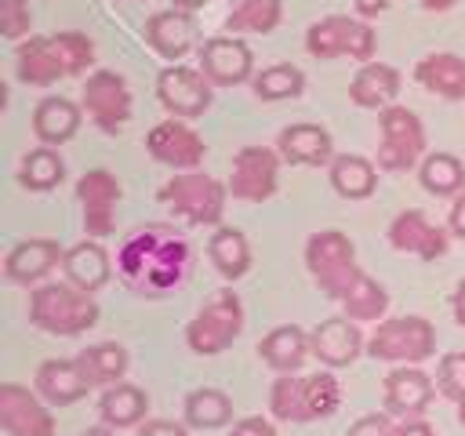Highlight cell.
<instances>
[{
  "label": "cell",
  "instance_id": "1",
  "mask_svg": "<svg viewBox=\"0 0 465 436\" xmlns=\"http://www.w3.org/2000/svg\"><path fill=\"white\" fill-rule=\"evenodd\" d=\"M189 265H193L189 243L167 225L134 229L116 254L120 280L142 298H160L182 287L189 276Z\"/></svg>",
  "mask_w": 465,
  "mask_h": 436
},
{
  "label": "cell",
  "instance_id": "2",
  "mask_svg": "<svg viewBox=\"0 0 465 436\" xmlns=\"http://www.w3.org/2000/svg\"><path fill=\"white\" fill-rule=\"evenodd\" d=\"M94 62V44L84 33L29 36L18 47V80L29 87H47L62 76H76Z\"/></svg>",
  "mask_w": 465,
  "mask_h": 436
},
{
  "label": "cell",
  "instance_id": "3",
  "mask_svg": "<svg viewBox=\"0 0 465 436\" xmlns=\"http://www.w3.org/2000/svg\"><path fill=\"white\" fill-rule=\"evenodd\" d=\"M341 403V385L334 374H305V378H276L269 392V407L280 421H312L334 414Z\"/></svg>",
  "mask_w": 465,
  "mask_h": 436
},
{
  "label": "cell",
  "instance_id": "4",
  "mask_svg": "<svg viewBox=\"0 0 465 436\" xmlns=\"http://www.w3.org/2000/svg\"><path fill=\"white\" fill-rule=\"evenodd\" d=\"M29 320L51 334H80L98 323V305L76 283H40L29 302Z\"/></svg>",
  "mask_w": 465,
  "mask_h": 436
},
{
  "label": "cell",
  "instance_id": "5",
  "mask_svg": "<svg viewBox=\"0 0 465 436\" xmlns=\"http://www.w3.org/2000/svg\"><path fill=\"white\" fill-rule=\"evenodd\" d=\"M305 262H309V272L316 276V283L331 294V298H345L352 291V283L363 276L360 265H356V251L349 243L345 233L338 229H323L316 233L309 243H305Z\"/></svg>",
  "mask_w": 465,
  "mask_h": 436
},
{
  "label": "cell",
  "instance_id": "6",
  "mask_svg": "<svg viewBox=\"0 0 465 436\" xmlns=\"http://www.w3.org/2000/svg\"><path fill=\"white\" fill-rule=\"evenodd\" d=\"M243 331V305L232 291H218L185 327V342L200 356L222 352L236 334Z\"/></svg>",
  "mask_w": 465,
  "mask_h": 436
},
{
  "label": "cell",
  "instance_id": "7",
  "mask_svg": "<svg viewBox=\"0 0 465 436\" xmlns=\"http://www.w3.org/2000/svg\"><path fill=\"white\" fill-rule=\"evenodd\" d=\"M367 352L374 360H392V363H421L436 352V331L421 316H400L378 323V331L367 342Z\"/></svg>",
  "mask_w": 465,
  "mask_h": 436
},
{
  "label": "cell",
  "instance_id": "8",
  "mask_svg": "<svg viewBox=\"0 0 465 436\" xmlns=\"http://www.w3.org/2000/svg\"><path fill=\"white\" fill-rule=\"evenodd\" d=\"M305 47L312 58H338V54H349V58H360L367 62L374 54V29L367 22H356L349 15H331V18H320L309 25V36H305Z\"/></svg>",
  "mask_w": 465,
  "mask_h": 436
},
{
  "label": "cell",
  "instance_id": "9",
  "mask_svg": "<svg viewBox=\"0 0 465 436\" xmlns=\"http://www.w3.org/2000/svg\"><path fill=\"white\" fill-rule=\"evenodd\" d=\"M381 124V145H378V167L385 171H407L418 164V156L425 153V127L421 120L403 109V105H389L378 116Z\"/></svg>",
  "mask_w": 465,
  "mask_h": 436
},
{
  "label": "cell",
  "instance_id": "10",
  "mask_svg": "<svg viewBox=\"0 0 465 436\" xmlns=\"http://www.w3.org/2000/svg\"><path fill=\"white\" fill-rule=\"evenodd\" d=\"M182 218L196 222V225H214L225 211V189L222 182H214L211 174H174L163 193H160Z\"/></svg>",
  "mask_w": 465,
  "mask_h": 436
},
{
  "label": "cell",
  "instance_id": "11",
  "mask_svg": "<svg viewBox=\"0 0 465 436\" xmlns=\"http://www.w3.org/2000/svg\"><path fill=\"white\" fill-rule=\"evenodd\" d=\"M84 109L102 131H120L131 120V91H127L124 76H116L109 69L91 73L84 84Z\"/></svg>",
  "mask_w": 465,
  "mask_h": 436
},
{
  "label": "cell",
  "instance_id": "12",
  "mask_svg": "<svg viewBox=\"0 0 465 436\" xmlns=\"http://www.w3.org/2000/svg\"><path fill=\"white\" fill-rule=\"evenodd\" d=\"M229 189L236 200L262 203L276 193V153L265 145H243L232 160V178Z\"/></svg>",
  "mask_w": 465,
  "mask_h": 436
},
{
  "label": "cell",
  "instance_id": "13",
  "mask_svg": "<svg viewBox=\"0 0 465 436\" xmlns=\"http://www.w3.org/2000/svg\"><path fill=\"white\" fill-rule=\"evenodd\" d=\"M156 94L174 116H200L211 105V80L189 65H167L156 80Z\"/></svg>",
  "mask_w": 465,
  "mask_h": 436
},
{
  "label": "cell",
  "instance_id": "14",
  "mask_svg": "<svg viewBox=\"0 0 465 436\" xmlns=\"http://www.w3.org/2000/svg\"><path fill=\"white\" fill-rule=\"evenodd\" d=\"M0 425L7 436H54L51 411L15 382L0 385Z\"/></svg>",
  "mask_w": 465,
  "mask_h": 436
},
{
  "label": "cell",
  "instance_id": "15",
  "mask_svg": "<svg viewBox=\"0 0 465 436\" xmlns=\"http://www.w3.org/2000/svg\"><path fill=\"white\" fill-rule=\"evenodd\" d=\"M145 149L153 153V160L167 164V167H196L207 153L203 138L185 124V120H160L149 138H145Z\"/></svg>",
  "mask_w": 465,
  "mask_h": 436
},
{
  "label": "cell",
  "instance_id": "16",
  "mask_svg": "<svg viewBox=\"0 0 465 436\" xmlns=\"http://www.w3.org/2000/svg\"><path fill=\"white\" fill-rule=\"evenodd\" d=\"M76 196L84 203V229L91 236H109L113 233V218H116V200H120V185L109 171L94 167L80 178Z\"/></svg>",
  "mask_w": 465,
  "mask_h": 436
},
{
  "label": "cell",
  "instance_id": "17",
  "mask_svg": "<svg viewBox=\"0 0 465 436\" xmlns=\"http://www.w3.org/2000/svg\"><path fill=\"white\" fill-rule=\"evenodd\" d=\"M200 69L207 73L211 84L232 87L251 76V47L236 36H214L200 47Z\"/></svg>",
  "mask_w": 465,
  "mask_h": 436
},
{
  "label": "cell",
  "instance_id": "18",
  "mask_svg": "<svg viewBox=\"0 0 465 436\" xmlns=\"http://www.w3.org/2000/svg\"><path fill=\"white\" fill-rule=\"evenodd\" d=\"M389 240L396 251H407V254H418L425 262L440 258L447 251V236L443 229H436L421 211H403L396 214V222L389 225Z\"/></svg>",
  "mask_w": 465,
  "mask_h": 436
},
{
  "label": "cell",
  "instance_id": "19",
  "mask_svg": "<svg viewBox=\"0 0 465 436\" xmlns=\"http://www.w3.org/2000/svg\"><path fill=\"white\" fill-rule=\"evenodd\" d=\"M309 342H312V352H316L327 367H345V363H352V360L360 356V345H363V338H360V331H356V323H352L349 316H331V320H323V323L309 334Z\"/></svg>",
  "mask_w": 465,
  "mask_h": 436
},
{
  "label": "cell",
  "instance_id": "20",
  "mask_svg": "<svg viewBox=\"0 0 465 436\" xmlns=\"http://www.w3.org/2000/svg\"><path fill=\"white\" fill-rule=\"evenodd\" d=\"M65 258V251L54 240H22L18 247H11V254L4 258V272L15 283H36L40 276H47L58 262Z\"/></svg>",
  "mask_w": 465,
  "mask_h": 436
},
{
  "label": "cell",
  "instance_id": "21",
  "mask_svg": "<svg viewBox=\"0 0 465 436\" xmlns=\"http://www.w3.org/2000/svg\"><path fill=\"white\" fill-rule=\"evenodd\" d=\"M87 389H91V382L84 378L76 360H47L36 367V392L54 407L76 403L80 396H87Z\"/></svg>",
  "mask_w": 465,
  "mask_h": 436
},
{
  "label": "cell",
  "instance_id": "22",
  "mask_svg": "<svg viewBox=\"0 0 465 436\" xmlns=\"http://www.w3.org/2000/svg\"><path fill=\"white\" fill-rule=\"evenodd\" d=\"M432 400V382L418 367H400L385 378V407L392 414H421Z\"/></svg>",
  "mask_w": 465,
  "mask_h": 436
},
{
  "label": "cell",
  "instance_id": "23",
  "mask_svg": "<svg viewBox=\"0 0 465 436\" xmlns=\"http://www.w3.org/2000/svg\"><path fill=\"white\" fill-rule=\"evenodd\" d=\"M145 40L153 44V51H160L163 58H182L193 47V18L182 7L171 11H156L145 22Z\"/></svg>",
  "mask_w": 465,
  "mask_h": 436
},
{
  "label": "cell",
  "instance_id": "24",
  "mask_svg": "<svg viewBox=\"0 0 465 436\" xmlns=\"http://www.w3.org/2000/svg\"><path fill=\"white\" fill-rule=\"evenodd\" d=\"M396 94H400V73L385 62H367L349 84V98L363 109H389Z\"/></svg>",
  "mask_w": 465,
  "mask_h": 436
},
{
  "label": "cell",
  "instance_id": "25",
  "mask_svg": "<svg viewBox=\"0 0 465 436\" xmlns=\"http://www.w3.org/2000/svg\"><path fill=\"white\" fill-rule=\"evenodd\" d=\"M258 352H262V360H265L272 371L291 374V371H298V367H302V360L312 352V342L305 338V331H302V327L283 323V327H272V331L262 338Z\"/></svg>",
  "mask_w": 465,
  "mask_h": 436
},
{
  "label": "cell",
  "instance_id": "26",
  "mask_svg": "<svg viewBox=\"0 0 465 436\" xmlns=\"http://www.w3.org/2000/svg\"><path fill=\"white\" fill-rule=\"evenodd\" d=\"M276 145L287 164H327L331 160V134L320 124H291L280 131Z\"/></svg>",
  "mask_w": 465,
  "mask_h": 436
},
{
  "label": "cell",
  "instance_id": "27",
  "mask_svg": "<svg viewBox=\"0 0 465 436\" xmlns=\"http://www.w3.org/2000/svg\"><path fill=\"white\" fill-rule=\"evenodd\" d=\"M62 269H65L69 283H76L80 291L91 294V291L105 287V280H109V254L102 251V243L84 240V243H76V247L65 251Z\"/></svg>",
  "mask_w": 465,
  "mask_h": 436
},
{
  "label": "cell",
  "instance_id": "28",
  "mask_svg": "<svg viewBox=\"0 0 465 436\" xmlns=\"http://www.w3.org/2000/svg\"><path fill=\"white\" fill-rule=\"evenodd\" d=\"M80 127V109L69 98H44L33 113V131L44 145H62L76 134Z\"/></svg>",
  "mask_w": 465,
  "mask_h": 436
},
{
  "label": "cell",
  "instance_id": "29",
  "mask_svg": "<svg viewBox=\"0 0 465 436\" xmlns=\"http://www.w3.org/2000/svg\"><path fill=\"white\" fill-rule=\"evenodd\" d=\"M418 84L443 94V98H465V58L458 54H429L414 69Z\"/></svg>",
  "mask_w": 465,
  "mask_h": 436
},
{
  "label": "cell",
  "instance_id": "30",
  "mask_svg": "<svg viewBox=\"0 0 465 436\" xmlns=\"http://www.w3.org/2000/svg\"><path fill=\"white\" fill-rule=\"evenodd\" d=\"M374 182H378V174H374V164H371V160L352 156V153L331 160V185H334L338 196H345V200H363V196L374 193Z\"/></svg>",
  "mask_w": 465,
  "mask_h": 436
},
{
  "label": "cell",
  "instance_id": "31",
  "mask_svg": "<svg viewBox=\"0 0 465 436\" xmlns=\"http://www.w3.org/2000/svg\"><path fill=\"white\" fill-rule=\"evenodd\" d=\"M76 367L84 371V378L91 385H113L116 378H124L127 371V349L116 345V342H102V345H91L76 356Z\"/></svg>",
  "mask_w": 465,
  "mask_h": 436
},
{
  "label": "cell",
  "instance_id": "32",
  "mask_svg": "<svg viewBox=\"0 0 465 436\" xmlns=\"http://www.w3.org/2000/svg\"><path fill=\"white\" fill-rule=\"evenodd\" d=\"M145 407H149L145 392H142L138 385H127V382H116V385L102 396V403H98L102 421L113 425V429H127V425L142 421V418H145Z\"/></svg>",
  "mask_w": 465,
  "mask_h": 436
},
{
  "label": "cell",
  "instance_id": "33",
  "mask_svg": "<svg viewBox=\"0 0 465 436\" xmlns=\"http://www.w3.org/2000/svg\"><path fill=\"white\" fill-rule=\"evenodd\" d=\"M207 254H211L214 269L229 280H236L251 269V247H247V236L240 229H218L207 243Z\"/></svg>",
  "mask_w": 465,
  "mask_h": 436
},
{
  "label": "cell",
  "instance_id": "34",
  "mask_svg": "<svg viewBox=\"0 0 465 436\" xmlns=\"http://www.w3.org/2000/svg\"><path fill=\"white\" fill-rule=\"evenodd\" d=\"M185 425L193 429H218L232 418V400L222 389H196L185 396Z\"/></svg>",
  "mask_w": 465,
  "mask_h": 436
},
{
  "label": "cell",
  "instance_id": "35",
  "mask_svg": "<svg viewBox=\"0 0 465 436\" xmlns=\"http://www.w3.org/2000/svg\"><path fill=\"white\" fill-rule=\"evenodd\" d=\"M62 174H65L62 156H58L51 145H40V149H33V153L22 160L18 182H22L25 189H33V193H47V189H54V185L62 182Z\"/></svg>",
  "mask_w": 465,
  "mask_h": 436
},
{
  "label": "cell",
  "instance_id": "36",
  "mask_svg": "<svg viewBox=\"0 0 465 436\" xmlns=\"http://www.w3.org/2000/svg\"><path fill=\"white\" fill-rule=\"evenodd\" d=\"M421 185H425L429 193H436V196L458 193V189L465 185V167H461V160L450 156V153H432V156H425V164H421Z\"/></svg>",
  "mask_w": 465,
  "mask_h": 436
},
{
  "label": "cell",
  "instance_id": "37",
  "mask_svg": "<svg viewBox=\"0 0 465 436\" xmlns=\"http://www.w3.org/2000/svg\"><path fill=\"white\" fill-rule=\"evenodd\" d=\"M341 309L349 320H378L385 309H389V294L378 280H371L367 272L352 283V291L341 298Z\"/></svg>",
  "mask_w": 465,
  "mask_h": 436
},
{
  "label": "cell",
  "instance_id": "38",
  "mask_svg": "<svg viewBox=\"0 0 465 436\" xmlns=\"http://www.w3.org/2000/svg\"><path fill=\"white\" fill-rule=\"evenodd\" d=\"M302 87H305L302 69H298V65H287V62L269 65V69H262V73L254 76V94L265 98V102L294 98V94H302Z\"/></svg>",
  "mask_w": 465,
  "mask_h": 436
},
{
  "label": "cell",
  "instance_id": "39",
  "mask_svg": "<svg viewBox=\"0 0 465 436\" xmlns=\"http://www.w3.org/2000/svg\"><path fill=\"white\" fill-rule=\"evenodd\" d=\"M280 22V0H240V7L229 15L232 33H272Z\"/></svg>",
  "mask_w": 465,
  "mask_h": 436
},
{
  "label": "cell",
  "instance_id": "40",
  "mask_svg": "<svg viewBox=\"0 0 465 436\" xmlns=\"http://www.w3.org/2000/svg\"><path fill=\"white\" fill-rule=\"evenodd\" d=\"M440 392L447 400H461L465 396V352H447L440 360Z\"/></svg>",
  "mask_w": 465,
  "mask_h": 436
},
{
  "label": "cell",
  "instance_id": "41",
  "mask_svg": "<svg viewBox=\"0 0 465 436\" xmlns=\"http://www.w3.org/2000/svg\"><path fill=\"white\" fill-rule=\"evenodd\" d=\"M0 33L7 40H18L22 33H29V7H25V0H0Z\"/></svg>",
  "mask_w": 465,
  "mask_h": 436
},
{
  "label": "cell",
  "instance_id": "42",
  "mask_svg": "<svg viewBox=\"0 0 465 436\" xmlns=\"http://www.w3.org/2000/svg\"><path fill=\"white\" fill-rule=\"evenodd\" d=\"M349 436H396V432H392V421L385 414H363L360 421H352Z\"/></svg>",
  "mask_w": 465,
  "mask_h": 436
},
{
  "label": "cell",
  "instance_id": "43",
  "mask_svg": "<svg viewBox=\"0 0 465 436\" xmlns=\"http://www.w3.org/2000/svg\"><path fill=\"white\" fill-rule=\"evenodd\" d=\"M138 436H185V429L178 421H167V418H156V421H145L138 429Z\"/></svg>",
  "mask_w": 465,
  "mask_h": 436
},
{
  "label": "cell",
  "instance_id": "44",
  "mask_svg": "<svg viewBox=\"0 0 465 436\" xmlns=\"http://www.w3.org/2000/svg\"><path fill=\"white\" fill-rule=\"evenodd\" d=\"M232 436H276L265 418H243L232 425Z\"/></svg>",
  "mask_w": 465,
  "mask_h": 436
},
{
  "label": "cell",
  "instance_id": "45",
  "mask_svg": "<svg viewBox=\"0 0 465 436\" xmlns=\"http://www.w3.org/2000/svg\"><path fill=\"white\" fill-rule=\"evenodd\" d=\"M447 222H450V233H458V236L465 240V196H458V200H454V207H450V218H447Z\"/></svg>",
  "mask_w": 465,
  "mask_h": 436
},
{
  "label": "cell",
  "instance_id": "46",
  "mask_svg": "<svg viewBox=\"0 0 465 436\" xmlns=\"http://www.w3.org/2000/svg\"><path fill=\"white\" fill-rule=\"evenodd\" d=\"M396 436H436V429L425 425V421H407V425L396 429Z\"/></svg>",
  "mask_w": 465,
  "mask_h": 436
},
{
  "label": "cell",
  "instance_id": "47",
  "mask_svg": "<svg viewBox=\"0 0 465 436\" xmlns=\"http://www.w3.org/2000/svg\"><path fill=\"white\" fill-rule=\"evenodd\" d=\"M385 7H389V0H356V11L367 15V18H371V15H381Z\"/></svg>",
  "mask_w": 465,
  "mask_h": 436
},
{
  "label": "cell",
  "instance_id": "48",
  "mask_svg": "<svg viewBox=\"0 0 465 436\" xmlns=\"http://www.w3.org/2000/svg\"><path fill=\"white\" fill-rule=\"evenodd\" d=\"M450 305H454V316H458V323L465 327V280L458 283V291H454V302H450Z\"/></svg>",
  "mask_w": 465,
  "mask_h": 436
},
{
  "label": "cell",
  "instance_id": "49",
  "mask_svg": "<svg viewBox=\"0 0 465 436\" xmlns=\"http://www.w3.org/2000/svg\"><path fill=\"white\" fill-rule=\"evenodd\" d=\"M421 4H425L429 11H447V7L454 4V0H421Z\"/></svg>",
  "mask_w": 465,
  "mask_h": 436
},
{
  "label": "cell",
  "instance_id": "50",
  "mask_svg": "<svg viewBox=\"0 0 465 436\" xmlns=\"http://www.w3.org/2000/svg\"><path fill=\"white\" fill-rule=\"evenodd\" d=\"M84 436H113V425H94V429H87Z\"/></svg>",
  "mask_w": 465,
  "mask_h": 436
},
{
  "label": "cell",
  "instance_id": "51",
  "mask_svg": "<svg viewBox=\"0 0 465 436\" xmlns=\"http://www.w3.org/2000/svg\"><path fill=\"white\" fill-rule=\"evenodd\" d=\"M207 0H174V7H182V11H193V7H203Z\"/></svg>",
  "mask_w": 465,
  "mask_h": 436
},
{
  "label": "cell",
  "instance_id": "52",
  "mask_svg": "<svg viewBox=\"0 0 465 436\" xmlns=\"http://www.w3.org/2000/svg\"><path fill=\"white\" fill-rule=\"evenodd\" d=\"M458 418H461V425H465V396L458 400Z\"/></svg>",
  "mask_w": 465,
  "mask_h": 436
}]
</instances>
